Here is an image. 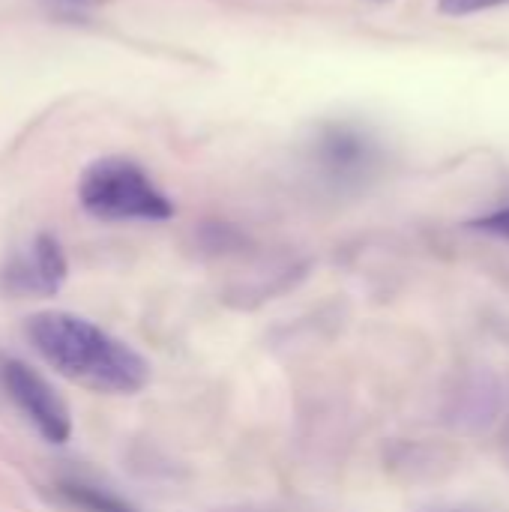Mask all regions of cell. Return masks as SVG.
<instances>
[{
	"label": "cell",
	"mask_w": 509,
	"mask_h": 512,
	"mask_svg": "<svg viewBox=\"0 0 509 512\" xmlns=\"http://www.w3.org/2000/svg\"><path fill=\"white\" fill-rule=\"evenodd\" d=\"M66 3H78V6H90V3H102V0H66Z\"/></svg>",
	"instance_id": "9c48e42d"
},
{
	"label": "cell",
	"mask_w": 509,
	"mask_h": 512,
	"mask_svg": "<svg viewBox=\"0 0 509 512\" xmlns=\"http://www.w3.org/2000/svg\"><path fill=\"white\" fill-rule=\"evenodd\" d=\"M471 228L474 231H483V234H492V237H501V240H509V207L492 210V213L474 219Z\"/></svg>",
	"instance_id": "52a82bcc"
},
{
	"label": "cell",
	"mask_w": 509,
	"mask_h": 512,
	"mask_svg": "<svg viewBox=\"0 0 509 512\" xmlns=\"http://www.w3.org/2000/svg\"><path fill=\"white\" fill-rule=\"evenodd\" d=\"M509 0H438V9L444 15H474V12H486L495 6H504Z\"/></svg>",
	"instance_id": "ba28073f"
},
{
	"label": "cell",
	"mask_w": 509,
	"mask_h": 512,
	"mask_svg": "<svg viewBox=\"0 0 509 512\" xmlns=\"http://www.w3.org/2000/svg\"><path fill=\"white\" fill-rule=\"evenodd\" d=\"M33 351L63 378L105 396L141 393L150 363L99 324L72 312H39L24 324Z\"/></svg>",
	"instance_id": "6da1fadb"
},
{
	"label": "cell",
	"mask_w": 509,
	"mask_h": 512,
	"mask_svg": "<svg viewBox=\"0 0 509 512\" xmlns=\"http://www.w3.org/2000/svg\"><path fill=\"white\" fill-rule=\"evenodd\" d=\"M324 162L327 168L339 171V174H357L360 168L369 165V144L366 138L348 132V129H333L324 138Z\"/></svg>",
	"instance_id": "5b68a950"
},
{
	"label": "cell",
	"mask_w": 509,
	"mask_h": 512,
	"mask_svg": "<svg viewBox=\"0 0 509 512\" xmlns=\"http://www.w3.org/2000/svg\"><path fill=\"white\" fill-rule=\"evenodd\" d=\"M78 201L90 216L105 222H165L174 216L171 198L141 165L123 156L90 162L78 180Z\"/></svg>",
	"instance_id": "7a4b0ae2"
},
{
	"label": "cell",
	"mask_w": 509,
	"mask_h": 512,
	"mask_svg": "<svg viewBox=\"0 0 509 512\" xmlns=\"http://www.w3.org/2000/svg\"><path fill=\"white\" fill-rule=\"evenodd\" d=\"M57 492L69 507L81 512H138L126 498L105 492L99 486H90V483H78V480H63Z\"/></svg>",
	"instance_id": "8992f818"
},
{
	"label": "cell",
	"mask_w": 509,
	"mask_h": 512,
	"mask_svg": "<svg viewBox=\"0 0 509 512\" xmlns=\"http://www.w3.org/2000/svg\"><path fill=\"white\" fill-rule=\"evenodd\" d=\"M0 387L6 390L9 402L27 417V423L48 444H66L72 438V417H69L66 402L30 366H24L21 360L3 357L0 360Z\"/></svg>",
	"instance_id": "3957f363"
},
{
	"label": "cell",
	"mask_w": 509,
	"mask_h": 512,
	"mask_svg": "<svg viewBox=\"0 0 509 512\" xmlns=\"http://www.w3.org/2000/svg\"><path fill=\"white\" fill-rule=\"evenodd\" d=\"M3 291L15 297H54L66 282V255L51 234H36L33 243L3 267Z\"/></svg>",
	"instance_id": "277c9868"
}]
</instances>
